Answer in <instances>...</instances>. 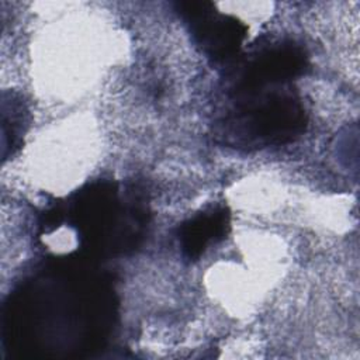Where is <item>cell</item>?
<instances>
[{
	"instance_id": "cell-1",
	"label": "cell",
	"mask_w": 360,
	"mask_h": 360,
	"mask_svg": "<svg viewBox=\"0 0 360 360\" xmlns=\"http://www.w3.org/2000/svg\"><path fill=\"white\" fill-rule=\"evenodd\" d=\"M228 93L231 107L218 122V135L232 148L257 149L287 143L305 131V110L285 84Z\"/></svg>"
},
{
	"instance_id": "cell-2",
	"label": "cell",
	"mask_w": 360,
	"mask_h": 360,
	"mask_svg": "<svg viewBox=\"0 0 360 360\" xmlns=\"http://www.w3.org/2000/svg\"><path fill=\"white\" fill-rule=\"evenodd\" d=\"M176 10L207 56L215 62L233 60L248 34L243 22L218 13L210 1H179Z\"/></svg>"
},
{
	"instance_id": "cell-3",
	"label": "cell",
	"mask_w": 360,
	"mask_h": 360,
	"mask_svg": "<svg viewBox=\"0 0 360 360\" xmlns=\"http://www.w3.org/2000/svg\"><path fill=\"white\" fill-rule=\"evenodd\" d=\"M305 68L307 56L301 46L290 41L274 42L233 66L228 75V91L285 84Z\"/></svg>"
},
{
	"instance_id": "cell-4",
	"label": "cell",
	"mask_w": 360,
	"mask_h": 360,
	"mask_svg": "<svg viewBox=\"0 0 360 360\" xmlns=\"http://www.w3.org/2000/svg\"><path fill=\"white\" fill-rule=\"evenodd\" d=\"M229 231V212L226 208H214L198 214L184 222L180 228V243L183 255L190 259H198L207 246L225 238Z\"/></svg>"
}]
</instances>
